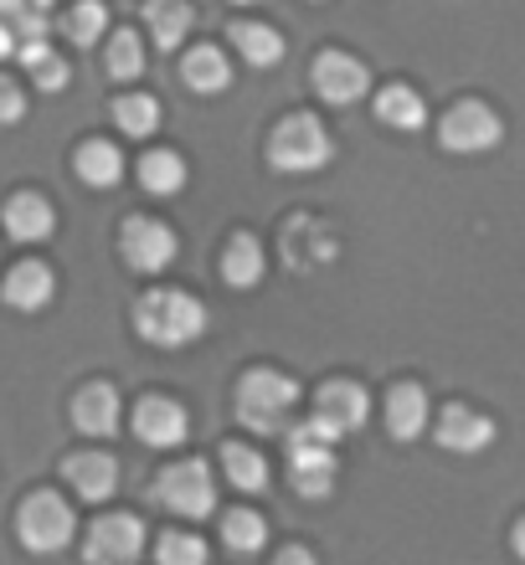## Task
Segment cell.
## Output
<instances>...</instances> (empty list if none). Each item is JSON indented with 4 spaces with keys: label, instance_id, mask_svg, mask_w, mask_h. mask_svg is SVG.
Segmentation results:
<instances>
[{
    "label": "cell",
    "instance_id": "ba28073f",
    "mask_svg": "<svg viewBox=\"0 0 525 565\" xmlns=\"http://www.w3.org/2000/svg\"><path fill=\"white\" fill-rule=\"evenodd\" d=\"M139 551H145V524L135 514H104L93 524L88 545H83V555L93 565H129L139 561Z\"/></svg>",
    "mask_w": 525,
    "mask_h": 565
},
{
    "label": "cell",
    "instance_id": "ffe728a7",
    "mask_svg": "<svg viewBox=\"0 0 525 565\" xmlns=\"http://www.w3.org/2000/svg\"><path fill=\"white\" fill-rule=\"evenodd\" d=\"M145 21H150V31H155V46H160V52H176V46L186 42V31H191L196 11L186 0H145Z\"/></svg>",
    "mask_w": 525,
    "mask_h": 565
},
{
    "label": "cell",
    "instance_id": "603a6c76",
    "mask_svg": "<svg viewBox=\"0 0 525 565\" xmlns=\"http://www.w3.org/2000/svg\"><path fill=\"white\" fill-rule=\"evenodd\" d=\"M376 119L387 124V129H407V135H412V129L428 124V108H422L418 93L397 83V88H381V98H376Z\"/></svg>",
    "mask_w": 525,
    "mask_h": 565
},
{
    "label": "cell",
    "instance_id": "d6a6232c",
    "mask_svg": "<svg viewBox=\"0 0 525 565\" xmlns=\"http://www.w3.org/2000/svg\"><path fill=\"white\" fill-rule=\"evenodd\" d=\"M155 555H160V565H207V540H196V535H166Z\"/></svg>",
    "mask_w": 525,
    "mask_h": 565
},
{
    "label": "cell",
    "instance_id": "7a4b0ae2",
    "mask_svg": "<svg viewBox=\"0 0 525 565\" xmlns=\"http://www.w3.org/2000/svg\"><path fill=\"white\" fill-rule=\"evenodd\" d=\"M294 412H300V381H288V375L253 371L238 386V417H242V427L263 431V437L284 431L288 422H294Z\"/></svg>",
    "mask_w": 525,
    "mask_h": 565
},
{
    "label": "cell",
    "instance_id": "2e32d148",
    "mask_svg": "<svg viewBox=\"0 0 525 565\" xmlns=\"http://www.w3.org/2000/svg\"><path fill=\"white\" fill-rule=\"evenodd\" d=\"M52 294H57V278H52V268H42V263H21V268H11V278H6V303L21 313L46 309Z\"/></svg>",
    "mask_w": 525,
    "mask_h": 565
},
{
    "label": "cell",
    "instance_id": "e0dca14e",
    "mask_svg": "<svg viewBox=\"0 0 525 565\" xmlns=\"http://www.w3.org/2000/svg\"><path fill=\"white\" fill-rule=\"evenodd\" d=\"M73 170H77V180H83V185L108 191V185H119V180H124V154L114 145H104V139H88V145L77 149Z\"/></svg>",
    "mask_w": 525,
    "mask_h": 565
},
{
    "label": "cell",
    "instance_id": "8d00e7d4",
    "mask_svg": "<svg viewBox=\"0 0 525 565\" xmlns=\"http://www.w3.org/2000/svg\"><path fill=\"white\" fill-rule=\"evenodd\" d=\"M238 6H263V0H238Z\"/></svg>",
    "mask_w": 525,
    "mask_h": 565
},
{
    "label": "cell",
    "instance_id": "9a60e30c",
    "mask_svg": "<svg viewBox=\"0 0 525 565\" xmlns=\"http://www.w3.org/2000/svg\"><path fill=\"white\" fill-rule=\"evenodd\" d=\"M438 443L449 447V452H484V447L495 443V422L469 412V406H449L438 417Z\"/></svg>",
    "mask_w": 525,
    "mask_h": 565
},
{
    "label": "cell",
    "instance_id": "83f0119b",
    "mask_svg": "<svg viewBox=\"0 0 525 565\" xmlns=\"http://www.w3.org/2000/svg\"><path fill=\"white\" fill-rule=\"evenodd\" d=\"M222 540H227V551L258 555L263 540H269V524H263V514H253V509H232L222 520Z\"/></svg>",
    "mask_w": 525,
    "mask_h": 565
},
{
    "label": "cell",
    "instance_id": "4fadbf2b",
    "mask_svg": "<svg viewBox=\"0 0 525 565\" xmlns=\"http://www.w3.org/2000/svg\"><path fill=\"white\" fill-rule=\"evenodd\" d=\"M288 478L304 499H325L335 489V452L325 443H294L288 447Z\"/></svg>",
    "mask_w": 525,
    "mask_h": 565
},
{
    "label": "cell",
    "instance_id": "44dd1931",
    "mask_svg": "<svg viewBox=\"0 0 525 565\" xmlns=\"http://www.w3.org/2000/svg\"><path fill=\"white\" fill-rule=\"evenodd\" d=\"M180 83L191 93H222L227 83H232V67H227V57L217 46H196V52H186V62H180Z\"/></svg>",
    "mask_w": 525,
    "mask_h": 565
},
{
    "label": "cell",
    "instance_id": "f546056e",
    "mask_svg": "<svg viewBox=\"0 0 525 565\" xmlns=\"http://www.w3.org/2000/svg\"><path fill=\"white\" fill-rule=\"evenodd\" d=\"M114 119H119L124 135L150 139L155 129H160V104H155V98H145V93H129V98H119V104H114Z\"/></svg>",
    "mask_w": 525,
    "mask_h": 565
},
{
    "label": "cell",
    "instance_id": "3957f363",
    "mask_svg": "<svg viewBox=\"0 0 525 565\" xmlns=\"http://www.w3.org/2000/svg\"><path fill=\"white\" fill-rule=\"evenodd\" d=\"M269 154H273V170H288V175H309V170H325L335 154L325 124L309 119V114H294L273 129L269 139Z\"/></svg>",
    "mask_w": 525,
    "mask_h": 565
},
{
    "label": "cell",
    "instance_id": "52a82bcc",
    "mask_svg": "<svg viewBox=\"0 0 525 565\" xmlns=\"http://www.w3.org/2000/svg\"><path fill=\"white\" fill-rule=\"evenodd\" d=\"M124 263L135 273H166L176 263V232L166 222H150V216H135V222H124Z\"/></svg>",
    "mask_w": 525,
    "mask_h": 565
},
{
    "label": "cell",
    "instance_id": "d6986e66",
    "mask_svg": "<svg viewBox=\"0 0 525 565\" xmlns=\"http://www.w3.org/2000/svg\"><path fill=\"white\" fill-rule=\"evenodd\" d=\"M387 427L397 443H412V437H422V427H428V396H422V386H397L387 396Z\"/></svg>",
    "mask_w": 525,
    "mask_h": 565
},
{
    "label": "cell",
    "instance_id": "4dcf8cb0",
    "mask_svg": "<svg viewBox=\"0 0 525 565\" xmlns=\"http://www.w3.org/2000/svg\"><path fill=\"white\" fill-rule=\"evenodd\" d=\"M62 31H67V42L93 46V42H98V36L108 31V11L98 6V0H77L73 11L62 15Z\"/></svg>",
    "mask_w": 525,
    "mask_h": 565
},
{
    "label": "cell",
    "instance_id": "ac0fdd59",
    "mask_svg": "<svg viewBox=\"0 0 525 565\" xmlns=\"http://www.w3.org/2000/svg\"><path fill=\"white\" fill-rule=\"evenodd\" d=\"M73 422H77V431H88V437L119 431V396H114L108 386H88L73 402Z\"/></svg>",
    "mask_w": 525,
    "mask_h": 565
},
{
    "label": "cell",
    "instance_id": "74e56055",
    "mask_svg": "<svg viewBox=\"0 0 525 565\" xmlns=\"http://www.w3.org/2000/svg\"><path fill=\"white\" fill-rule=\"evenodd\" d=\"M36 6H57V0H36Z\"/></svg>",
    "mask_w": 525,
    "mask_h": 565
},
{
    "label": "cell",
    "instance_id": "f1b7e54d",
    "mask_svg": "<svg viewBox=\"0 0 525 565\" xmlns=\"http://www.w3.org/2000/svg\"><path fill=\"white\" fill-rule=\"evenodd\" d=\"M0 26L11 31L15 42H36V36H46V6H36V0H0Z\"/></svg>",
    "mask_w": 525,
    "mask_h": 565
},
{
    "label": "cell",
    "instance_id": "5bb4252c",
    "mask_svg": "<svg viewBox=\"0 0 525 565\" xmlns=\"http://www.w3.org/2000/svg\"><path fill=\"white\" fill-rule=\"evenodd\" d=\"M6 232H11L15 242H46L52 232H57V211H52V201L36 191H21L6 201Z\"/></svg>",
    "mask_w": 525,
    "mask_h": 565
},
{
    "label": "cell",
    "instance_id": "7402d4cb",
    "mask_svg": "<svg viewBox=\"0 0 525 565\" xmlns=\"http://www.w3.org/2000/svg\"><path fill=\"white\" fill-rule=\"evenodd\" d=\"M232 42H238L248 67H273V62L284 57V36L273 26H263V21H238V26H232Z\"/></svg>",
    "mask_w": 525,
    "mask_h": 565
},
{
    "label": "cell",
    "instance_id": "4316f807",
    "mask_svg": "<svg viewBox=\"0 0 525 565\" xmlns=\"http://www.w3.org/2000/svg\"><path fill=\"white\" fill-rule=\"evenodd\" d=\"M222 278L232 282V288H258V282H263V247H258L253 237H238L222 257Z\"/></svg>",
    "mask_w": 525,
    "mask_h": 565
},
{
    "label": "cell",
    "instance_id": "8fae6325",
    "mask_svg": "<svg viewBox=\"0 0 525 565\" xmlns=\"http://www.w3.org/2000/svg\"><path fill=\"white\" fill-rule=\"evenodd\" d=\"M315 417L325 422L335 437H350V431L366 427V417H371V402H366V391L350 386V381H330V386L319 391Z\"/></svg>",
    "mask_w": 525,
    "mask_h": 565
},
{
    "label": "cell",
    "instance_id": "7c38bea8",
    "mask_svg": "<svg viewBox=\"0 0 525 565\" xmlns=\"http://www.w3.org/2000/svg\"><path fill=\"white\" fill-rule=\"evenodd\" d=\"M62 473L77 489V499H88V504H104L119 489V462L108 458V452H73V458L62 462Z\"/></svg>",
    "mask_w": 525,
    "mask_h": 565
},
{
    "label": "cell",
    "instance_id": "e575fe53",
    "mask_svg": "<svg viewBox=\"0 0 525 565\" xmlns=\"http://www.w3.org/2000/svg\"><path fill=\"white\" fill-rule=\"evenodd\" d=\"M11 52H15V36H11V31H6V26H0V62L11 57Z\"/></svg>",
    "mask_w": 525,
    "mask_h": 565
},
{
    "label": "cell",
    "instance_id": "30bf717a",
    "mask_svg": "<svg viewBox=\"0 0 525 565\" xmlns=\"http://www.w3.org/2000/svg\"><path fill=\"white\" fill-rule=\"evenodd\" d=\"M135 431H139V443H150V447H180L191 422H186V406L170 402V396H145L135 406Z\"/></svg>",
    "mask_w": 525,
    "mask_h": 565
},
{
    "label": "cell",
    "instance_id": "5b68a950",
    "mask_svg": "<svg viewBox=\"0 0 525 565\" xmlns=\"http://www.w3.org/2000/svg\"><path fill=\"white\" fill-rule=\"evenodd\" d=\"M155 504H166L170 514H180V520H207L211 509H217V483H211V468L201 458L166 468V473H160V483H155Z\"/></svg>",
    "mask_w": 525,
    "mask_h": 565
},
{
    "label": "cell",
    "instance_id": "d4e9b609",
    "mask_svg": "<svg viewBox=\"0 0 525 565\" xmlns=\"http://www.w3.org/2000/svg\"><path fill=\"white\" fill-rule=\"evenodd\" d=\"M222 468H227V483L242 493H263L269 489V462H263V452H253V447L232 443L222 452Z\"/></svg>",
    "mask_w": 525,
    "mask_h": 565
},
{
    "label": "cell",
    "instance_id": "9c48e42d",
    "mask_svg": "<svg viewBox=\"0 0 525 565\" xmlns=\"http://www.w3.org/2000/svg\"><path fill=\"white\" fill-rule=\"evenodd\" d=\"M366 88H371V73H366L350 52H325V57H315V93L325 104H340V108L360 104Z\"/></svg>",
    "mask_w": 525,
    "mask_h": 565
},
{
    "label": "cell",
    "instance_id": "277c9868",
    "mask_svg": "<svg viewBox=\"0 0 525 565\" xmlns=\"http://www.w3.org/2000/svg\"><path fill=\"white\" fill-rule=\"evenodd\" d=\"M15 530H21V545L31 555H57L73 545V509L57 493H31L15 514Z\"/></svg>",
    "mask_w": 525,
    "mask_h": 565
},
{
    "label": "cell",
    "instance_id": "8992f818",
    "mask_svg": "<svg viewBox=\"0 0 525 565\" xmlns=\"http://www.w3.org/2000/svg\"><path fill=\"white\" fill-rule=\"evenodd\" d=\"M438 139H443V149H453V154H490V149L505 139V124H500V114L490 104H453L443 129H438Z\"/></svg>",
    "mask_w": 525,
    "mask_h": 565
},
{
    "label": "cell",
    "instance_id": "d590c367",
    "mask_svg": "<svg viewBox=\"0 0 525 565\" xmlns=\"http://www.w3.org/2000/svg\"><path fill=\"white\" fill-rule=\"evenodd\" d=\"M515 551H521V555H525V520H521V524H515Z\"/></svg>",
    "mask_w": 525,
    "mask_h": 565
},
{
    "label": "cell",
    "instance_id": "1f68e13d",
    "mask_svg": "<svg viewBox=\"0 0 525 565\" xmlns=\"http://www.w3.org/2000/svg\"><path fill=\"white\" fill-rule=\"evenodd\" d=\"M145 73V46H139L135 31H114V42H108V77H119V83H135Z\"/></svg>",
    "mask_w": 525,
    "mask_h": 565
},
{
    "label": "cell",
    "instance_id": "cb8c5ba5",
    "mask_svg": "<svg viewBox=\"0 0 525 565\" xmlns=\"http://www.w3.org/2000/svg\"><path fill=\"white\" fill-rule=\"evenodd\" d=\"M15 57H21V67L36 77V88H46V93L67 88V62H62L57 52L46 46V36H36V42H21V46H15Z\"/></svg>",
    "mask_w": 525,
    "mask_h": 565
},
{
    "label": "cell",
    "instance_id": "6da1fadb",
    "mask_svg": "<svg viewBox=\"0 0 525 565\" xmlns=\"http://www.w3.org/2000/svg\"><path fill=\"white\" fill-rule=\"evenodd\" d=\"M135 329L139 340L155 344V350H186L191 340L207 334V309L191 294H180V288H150L135 303Z\"/></svg>",
    "mask_w": 525,
    "mask_h": 565
},
{
    "label": "cell",
    "instance_id": "484cf974",
    "mask_svg": "<svg viewBox=\"0 0 525 565\" xmlns=\"http://www.w3.org/2000/svg\"><path fill=\"white\" fill-rule=\"evenodd\" d=\"M139 185L150 195H176L186 185V160L170 154V149H150L145 160H139Z\"/></svg>",
    "mask_w": 525,
    "mask_h": 565
},
{
    "label": "cell",
    "instance_id": "836d02e7",
    "mask_svg": "<svg viewBox=\"0 0 525 565\" xmlns=\"http://www.w3.org/2000/svg\"><path fill=\"white\" fill-rule=\"evenodd\" d=\"M21 114H27V98H21V88H15L11 77H0V124H21Z\"/></svg>",
    "mask_w": 525,
    "mask_h": 565
}]
</instances>
